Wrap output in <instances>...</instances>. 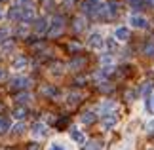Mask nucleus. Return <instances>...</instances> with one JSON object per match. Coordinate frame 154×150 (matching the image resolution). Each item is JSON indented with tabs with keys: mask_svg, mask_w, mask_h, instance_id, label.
<instances>
[{
	"mask_svg": "<svg viewBox=\"0 0 154 150\" xmlns=\"http://www.w3.org/2000/svg\"><path fill=\"white\" fill-rule=\"evenodd\" d=\"M84 146H86V150H103V141H99V139L88 141Z\"/></svg>",
	"mask_w": 154,
	"mask_h": 150,
	"instance_id": "14",
	"label": "nucleus"
},
{
	"mask_svg": "<svg viewBox=\"0 0 154 150\" xmlns=\"http://www.w3.org/2000/svg\"><path fill=\"white\" fill-rule=\"evenodd\" d=\"M84 63L86 61L82 57L80 59H72V61H70V69H80V67H84Z\"/></svg>",
	"mask_w": 154,
	"mask_h": 150,
	"instance_id": "21",
	"label": "nucleus"
},
{
	"mask_svg": "<svg viewBox=\"0 0 154 150\" xmlns=\"http://www.w3.org/2000/svg\"><path fill=\"white\" fill-rule=\"evenodd\" d=\"M84 27H86V23L82 17H76L74 19V31H84Z\"/></svg>",
	"mask_w": 154,
	"mask_h": 150,
	"instance_id": "19",
	"label": "nucleus"
},
{
	"mask_svg": "<svg viewBox=\"0 0 154 150\" xmlns=\"http://www.w3.org/2000/svg\"><path fill=\"white\" fill-rule=\"evenodd\" d=\"M46 150H74V146L70 145L67 139H61V137H57V139L50 141V145Z\"/></svg>",
	"mask_w": 154,
	"mask_h": 150,
	"instance_id": "4",
	"label": "nucleus"
},
{
	"mask_svg": "<svg viewBox=\"0 0 154 150\" xmlns=\"http://www.w3.org/2000/svg\"><path fill=\"white\" fill-rule=\"evenodd\" d=\"M8 34H10V31H8V29H0V42L8 38Z\"/></svg>",
	"mask_w": 154,
	"mask_h": 150,
	"instance_id": "26",
	"label": "nucleus"
},
{
	"mask_svg": "<svg viewBox=\"0 0 154 150\" xmlns=\"http://www.w3.org/2000/svg\"><path fill=\"white\" fill-rule=\"evenodd\" d=\"M78 101H80V95H78V93H70V95H69V103H70V105L78 103Z\"/></svg>",
	"mask_w": 154,
	"mask_h": 150,
	"instance_id": "25",
	"label": "nucleus"
},
{
	"mask_svg": "<svg viewBox=\"0 0 154 150\" xmlns=\"http://www.w3.org/2000/svg\"><path fill=\"white\" fill-rule=\"evenodd\" d=\"M146 129H149V131H154V120H152V122L149 124V127H146Z\"/></svg>",
	"mask_w": 154,
	"mask_h": 150,
	"instance_id": "30",
	"label": "nucleus"
},
{
	"mask_svg": "<svg viewBox=\"0 0 154 150\" xmlns=\"http://www.w3.org/2000/svg\"><path fill=\"white\" fill-rule=\"evenodd\" d=\"M44 93L46 95H50V97H55V95H59V91H57V87H44Z\"/></svg>",
	"mask_w": 154,
	"mask_h": 150,
	"instance_id": "23",
	"label": "nucleus"
},
{
	"mask_svg": "<svg viewBox=\"0 0 154 150\" xmlns=\"http://www.w3.org/2000/svg\"><path fill=\"white\" fill-rule=\"evenodd\" d=\"M6 76H8V74H6V70H4V69H0V82L6 80Z\"/></svg>",
	"mask_w": 154,
	"mask_h": 150,
	"instance_id": "29",
	"label": "nucleus"
},
{
	"mask_svg": "<svg viewBox=\"0 0 154 150\" xmlns=\"http://www.w3.org/2000/svg\"><path fill=\"white\" fill-rule=\"evenodd\" d=\"M145 55L146 57H154V44H152V42H149V44H145Z\"/></svg>",
	"mask_w": 154,
	"mask_h": 150,
	"instance_id": "18",
	"label": "nucleus"
},
{
	"mask_svg": "<svg viewBox=\"0 0 154 150\" xmlns=\"http://www.w3.org/2000/svg\"><path fill=\"white\" fill-rule=\"evenodd\" d=\"M88 46L91 47V50H97V51H101L103 47H105V38H103V34L101 32H91L90 34V38H88Z\"/></svg>",
	"mask_w": 154,
	"mask_h": 150,
	"instance_id": "1",
	"label": "nucleus"
},
{
	"mask_svg": "<svg viewBox=\"0 0 154 150\" xmlns=\"http://www.w3.org/2000/svg\"><path fill=\"white\" fill-rule=\"evenodd\" d=\"M101 125H103V129H112V127H116V125H118V116H116L114 112L105 114V116L101 118Z\"/></svg>",
	"mask_w": 154,
	"mask_h": 150,
	"instance_id": "7",
	"label": "nucleus"
},
{
	"mask_svg": "<svg viewBox=\"0 0 154 150\" xmlns=\"http://www.w3.org/2000/svg\"><path fill=\"white\" fill-rule=\"evenodd\" d=\"M17 101H19L21 105L23 103H29V101H31V95H29V93H19V95H17Z\"/></svg>",
	"mask_w": 154,
	"mask_h": 150,
	"instance_id": "24",
	"label": "nucleus"
},
{
	"mask_svg": "<svg viewBox=\"0 0 154 150\" xmlns=\"http://www.w3.org/2000/svg\"><path fill=\"white\" fill-rule=\"evenodd\" d=\"M27 65H29L27 57H17V59L11 61V69L14 70H23V69H27Z\"/></svg>",
	"mask_w": 154,
	"mask_h": 150,
	"instance_id": "12",
	"label": "nucleus"
},
{
	"mask_svg": "<svg viewBox=\"0 0 154 150\" xmlns=\"http://www.w3.org/2000/svg\"><path fill=\"white\" fill-rule=\"evenodd\" d=\"M69 135H70V141L74 142V145H86V135H84V131H82L80 127H70L69 131Z\"/></svg>",
	"mask_w": 154,
	"mask_h": 150,
	"instance_id": "6",
	"label": "nucleus"
},
{
	"mask_svg": "<svg viewBox=\"0 0 154 150\" xmlns=\"http://www.w3.org/2000/svg\"><path fill=\"white\" fill-rule=\"evenodd\" d=\"M2 50H4V51H8V50H14V42H10V40H8V42H4Z\"/></svg>",
	"mask_w": 154,
	"mask_h": 150,
	"instance_id": "27",
	"label": "nucleus"
},
{
	"mask_svg": "<svg viewBox=\"0 0 154 150\" xmlns=\"http://www.w3.org/2000/svg\"><path fill=\"white\" fill-rule=\"evenodd\" d=\"M8 19L19 21V6H15V8H11V10L8 11Z\"/></svg>",
	"mask_w": 154,
	"mask_h": 150,
	"instance_id": "17",
	"label": "nucleus"
},
{
	"mask_svg": "<svg viewBox=\"0 0 154 150\" xmlns=\"http://www.w3.org/2000/svg\"><path fill=\"white\" fill-rule=\"evenodd\" d=\"M63 4H65V6H70V4H72V0H65Z\"/></svg>",
	"mask_w": 154,
	"mask_h": 150,
	"instance_id": "32",
	"label": "nucleus"
},
{
	"mask_svg": "<svg viewBox=\"0 0 154 150\" xmlns=\"http://www.w3.org/2000/svg\"><path fill=\"white\" fill-rule=\"evenodd\" d=\"M80 122L82 124H93V122H95V114H93V112H84L80 116Z\"/></svg>",
	"mask_w": 154,
	"mask_h": 150,
	"instance_id": "15",
	"label": "nucleus"
},
{
	"mask_svg": "<svg viewBox=\"0 0 154 150\" xmlns=\"http://www.w3.org/2000/svg\"><path fill=\"white\" fill-rule=\"evenodd\" d=\"M129 25L133 29H141V31H145V29H149V19H146L145 15H139V14H131L129 15Z\"/></svg>",
	"mask_w": 154,
	"mask_h": 150,
	"instance_id": "2",
	"label": "nucleus"
},
{
	"mask_svg": "<svg viewBox=\"0 0 154 150\" xmlns=\"http://www.w3.org/2000/svg\"><path fill=\"white\" fill-rule=\"evenodd\" d=\"M105 46L109 47V50H114V47H118V40L112 36V38H109V40H105Z\"/></svg>",
	"mask_w": 154,
	"mask_h": 150,
	"instance_id": "20",
	"label": "nucleus"
},
{
	"mask_svg": "<svg viewBox=\"0 0 154 150\" xmlns=\"http://www.w3.org/2000/svg\"><path fill=\"white\" fill-rule=\"evenodd\" d=\"M19 21L23 23L34 21V8H19Z\"/></svg>",
	"mask_w": 154,
	"mask_h": 150,
	"instance_id": "8",
	"label": "nucleus"
},
{
	"mask_svg": "<svg viewBox=\"0 0 154 150\" xmlns=\"http://www.w3.org/2000/svg\"><path fill=\"white\" fill-rule=\"evenodd\" d=\"M4 17V11H2V6H0V19H2Z\"/></svg>",
	"mask_w": 154,
	"mask_h": 150,
	"instance_id": "33",
	"label": "nucleus"
},
{
	"mask_svg": "<svg viewBox=\"0 0 154 150\" xmlns=\"http://www.w3.org/2000/svg\"><path fill=\"white\" fill-rule=\"evenodd\" d=\"M114 109H116V103H114V101H103V103L99 105V112H101L103 116H105V114H110Z\"/></svg>",
	"mask_w": 154,
	"mask_h": 150,
	"instance_id": "11",
	"label": "nucleus"
},
{
	"mask_svg": "<svg viewBox=\"0 0 154 150\" xmlns=\"http://www.w3.org/2000/svg\"><path fill=\"white\" fill-rule=\"evenodd\" d=\"M23 129H25V125H23V124H17L15 125V133H23Z\"/></svg>",
	"mask_w": 154,
	"mask_h": 150,
	"instance_id": "28",
	"label": "nucleus"
},
{
	"mask_svg": "<svg viewBox=\"0 0 154 150\" xmlns=\"http://www.w3.org/2000/svg\"><path fill=\"white\" fill-rule=\"evenodd\" d=\"M34 32H38V34L48 32V19H46V17H38V19H34Z\"/></svg>",
	"mask_w": 154,
	"mask_h": 150,
	"instance_id": "10",
	"label": "nucleus"
},
{
	"mask_svg": "<svg viewBox=\"0 0 154 150\" xmlns=\"http://www.w3.org/2000/svg\"><path fill=\"white\" fill-rule=\"evenodd\" d=\"M63 27H65L63 17L61 15H55V17H53V21H51V25H50V29H48V34H50V36H57V34L63 31Z\"/></svg>",
	"mask_w": 154,
	"mask_h": 150,
	"instance_id": "5",
	"label": "nucleus"
},
{
	"mask_svg": "<svg viewBox=\"0 0 154 150\" xmlns=\"http://www.w3.org/2000/svg\"><path fill=\"white\" fill-rule=\"evenodd\" d=\"M27 116V109L25 106H17V109L14 110V118H17V120H23Z\"/></svg>",
	"mask_w": 154,
	"mask_h": 150,
	"instance_id": "16",
	"label": "nucleus"
},
{
	"mask_svg": "<svg viewBox=\"0 0 154 150\" xmlns=\"http://www.w3.org/2000/svg\"><path fill=\"white\" fill-rule=\"evenodd\" d=\"M150 106H152V112H154V95L150 97Z\"/></svg>",
	"mask_w": 154,
	"mask_h": 150,
	"instance_id": "31",
	"label": "nucleus"
},
{
	"mask_svg": "<svg viewBox=\"0 0 154 150\" xmlns=\"http://www.w3.org/2000/svg\"><path fill=\"white\" fill-rule=\"evenodd\" d=\"M29 84H31V80L25 76H19V78H14L11 80V87H27Z\"/></svg>",
	"mask_w": 154,
	"mask_h": 150,
	"instance_id": "13",
	"label": "nucleus"
},
{
	"mask_svg": "<svg viewBox=\"0 0 154 150\" xmlns=\"http://www.w3.org/2000/svg\"><path fill=\"white\" fill-rule=\"evenodd\" d=\"M10 125H11V122H10L8 118H2V120H0V131H8Z\"/></svg>",
	"mask_w": 154,
	"mask_h": 150,
	"instance_id": "22",
	"label": "nucleus"
},
{
	"mask_svg": "<svg viewBox=\"0 0 154 150\" xmlns=\"http://www.w3.org/2000/svg\"><path fill=\"white\" fill-rule=\"evenodd\" d=\"M114 38L118 40V42H126L128 38H129V29L128 27H116L114 29Z\"/></svg>",
	"mask_w": 154,
	"mask_h": 150,
	"instance_id": "9",
	"label": "nucleus"
},
{
	"mask_svg": "<svg viewBox=\"0 0 154 150\" xmlns=\"http://www.w3.org/2000/svg\"><path fill=\"white\" fill-rule=\"evenodd\" d=\"M48 125H46L44 122H34L32 124V127H31V135H32V139H44L46 135H48Z\"/></svg>",
	"mask_w": 154,
	"mask_h": 150,
	"instance_id": "3",
	"label": "nucleus"
}]
</instances>
